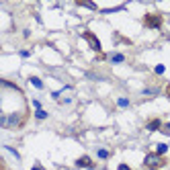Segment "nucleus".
<instances>
[{
  "label": "nucleus",
  "instance_id": "1",
  "mask_svg": "<svg viewBox=\"0 0 170 170\" xmlns=\"http://www.w3.org/2000/svg\"><path fill=\"white\" fill-rule=\"evenodd\" d=\"M144 25L150 27V29H158L162 25V17L160 15H146L144 17Z\"/></svg>",
  "mask_w": 170,
  "mask_h": 170
},
{
  "label": "nucleus",
  "instance_id": "2",
  "mask_svg": "<svg viewBox=\"0 0 170 170\" xmlns=\"http://www.w3.org/2000/svg\"><path fill=\"white\" fill-rule=\"evenodd\" d=\"M82 37H84L88 43H90V47H92L95 51H100V41H98V39H96L95 35L90 33V31H84V33H82Z\"/></svg>",
  "mask_w": 170,
  "mask_h": 170
},
{
  "label": "nucleus",
  "instance_id": "3",
  "mask_svg": "<svg viewBox=\"0 0 170 170\" xmlns=\"http://www.w3.org/2000/svg\"><path fill=\"white\" fill-rule=\"evenodd\" d=\"M160 164H162V162H160V156H158V154H154V156H148V158H146V166H148V168H158Z\"/></svg>",
  "mask_w": 170,
  "mask_h": 170
},
{
  "label": "nucleus",
  "instance_id": "4",
  "mask_svg": "<svg viewBox=\"0 0 170 170\" xmlns=\"http://www.w3.org/2000/svg\"><path fill=\"white\" fill-rule=\"evenodd\" d=\"M76 166H80V168H92V160L88 156H82V158L76 160Z\"/></svg>",
  "mask_w": 170,
  "mask_h": 170
},
{
  "label": "nucleus",
  "instance_id": "5",
  "mask_svg": "<svg viewBox=\"0 0 170 170\" xmlns=\"http://www.w3.org/2000/svg\"><path fill=\"white\" fill-rule=\"evenodd\" d=\"M160 127H162V121H160V119H154V121L148 123V129H150V131H156V129H160Z\"/></svg>",
  "mask_w": 170,
  "mask_h": 170
},
{
  "label": "nucleus",
  "instance_id": "6",
  "mask_svg": "<svg viewBox=\"0 0 170 170\" xmlns=\"http://www.w3.org/2000/svg\"><path fill=\"white\" fill-rule=\"evenodd\" d=\"M166 152H168V146H166V144H158V146H156V154H158V156H164Z\"/></svg>",
  "mask_w": 170,
  "mask_h": 170
},
{
  "label": "nucleus",
  "instance_id": "7",
  "mask_svg": "<svg viewBox=\"0 0 170 170\" xmlns=\"http://www.w3.org/2000/svg\"><path fill=\"white\" fill-rule=\"evenodd\" d=\"M29 82H31L35 88H43V82H41L39 78H35V76H31V78H29Z\"/></svg>",
  "mask_w": 170,
  "mask_h": 170
},
{
  "label": "nucleus",
  "instance_id": "8",
  "mask_svg": "<svg viewBox=\"0 0 170 170\" xmlns=\"http://www.w3.org/2000/svg\"><path fill=\"white\" fill-rule=\"evenodd\" d=\"M111 59H113L115 64H121V62H123V59H125V56H123V53H115V56L111 57Z\"/></svg>",
  "mask_w": 170,
  "mask_h": 170
},
{
  "label": "nucleus",
  "instance_id": "9",
  "mask_svg": "<svg viewBox=\"0 0 170 170\" xmlns=\"http://www.w3.org/2000/svg\"><path fill=\"white\" fill-rule=\"evenodd\" d=\"M117 105H119L121 109H125V107H129V100H127V98H119V100H117Z\"/></svg>",
  "mask_w": 170,
  "mask_h": 170
},
{
  "label": "nucleus",
  "instance_id": "10",
  "mask_svg": "<svg viewBox=\"0 0 170 170\" xmlns=\"http://www.w3.org/2000/svg\"><path fill=\"white\" fill-rule=\"evenodd\" d=\"M164 70H166V68H164V66H162V64H158V66H156V70H154V72H156V74H164Z\"/></svg>",
  "mask_w": 170,
  "mask_h": 170
},
{
  "label": "nucleus",
  "instance_id": "11",
  "mask_svg": "<svg viewBox=\"0 0 170 170\" xmlns=\"http://www.w3.org/2000/svg\"><path fill=\"white\" fill-rule=\"evenodd\" d=\"M35 117H37V119H45V117H47V113H45V111H41V109H39L37 113H35Z\"/></svg>",
  "mask_w": 170,
  "mask_h": 170
},
{
  "label": "nucleus",
  "instance_id": "12",
  "mask_svg": "<svg viewBox=\"0 0 170 170\" xmlns=\"http://www.w3.org/2000/svg\"><path fill=\"white\" fill-rule=\"evenodd\" d=\"M98 158H103V160L109 158V152H107V150H98Z\"/></svg>",
  "mask_w": 170,
  "mask_h": 170
},
{
  "label": "nucleus",
  "instance_id": "13",
  "mask_svg": "<svg viewBox=\"0 0 170 170\" xmlns=\"http://www.w3.org/2000/svg\"><path fill=\"white\" fill-rule=\"evenodd\" d=\"M119 170H131V168H129L127 164H119Z\"/></svg>",
  "mask_w": 170,
  "mask_h": 170
},
{
  "label": "nucleus",
  "instance_id": "14",
  "mask_svg": "<svg viewBox=\"0 0 170 170\" xmlns=\"http://www.w3.org/2000/svg\"><path fill=\"white\" fill-rule=\"evenodd\" d=\"M164 133H168V135H170V123L166 125V127H164Z\"/></svg>",
  "mask_w": 170,
  "mask_h": 170
},
{
  "label": "nucleus",
  "instance_id": "15",
  "mask_svg": "<svg viewBox=\"0 0 170 170\" xmlns=\"http://www.w3.org/2000/svg\"><path fill=\"white\" fill-rule=\"evenodd\" d=\"M31 170H43V168H41V166H39V164H37V166H33V168H31Z\"/></svg>",
  "mask_w": 170,
  "mask_h": 170
}]
</instances>
